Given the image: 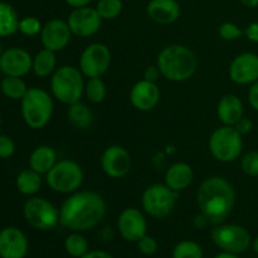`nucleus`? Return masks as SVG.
<instances>
[{
  "instance_id": "obj_1",
  "label": "nucleus",
  "mask_w": 258,
  "mask_h": 258,
  "mask_svg": "<svg viewBox=\"0 0 258 258\" xmlns=\"http://www.w3.org/2000/svg\"><path fill=\"white\" fill-rule=\"evenodd\" d=\"M107 203L101 194L92 190H77L70 194L59 209V223L72 232H86L102 222Z\"/></svg>"
},
{
  "instance_id": "obj_2",
  "label": "nucleus",
  "mask_w": 258,
  "mask_h": 258,
  "mask_svg": "<svg viewBox=\"0 0 258 258\" xmlns=\"http://www.w3.org/2000/svg\"><path fill=\"white\" fill-rule=\"evenodd\" d=\"M199 212L207 217L209 223L217 226L228 218L236 204L233 185L223 176H209L199 185L197 191Z\"/></svg>"
},
{
  "instance_id": "obj_3",
  "label": "nucleus",
  "mask_w": 258,
  "mask_h": 258,
  "mask_svg": "<svg viewBox=\"0 0 258 258\" xmlns=\"http://www.w3.org/2000/svg\"><path fill=\"white\" fill-rule=\"evenodd\" d=\"M156 66L161 76L171 82H184L193 77L198 59L193 50L183 44H170L160 50Z\"/></svg>"
},
{
  "instance_id": "obj_4",
  "label": "nucleus",
  "mask_w": 258,
  "mask_h": 258,
  "mask_svg": "<svg viewBox=\"0 0 258 258\" xmlns=\"http://www.w3.org/2000/svg\"><path fill=\"white\" fill-rule=\"evenodd\" d=\"M85 76L80 68L73 66H60L50 76V92L63 105H73L85 95Z\"/></svg>"
},
{
  "instance_id": "obj_5",
  "label": "nucleus",
  "mask_w": 258,
  "mask_h": 258,
  "mask_svg": "<svg viewBox=\"0 0 258 258\" xmlns=\"http://www.w3.org/2000/svg\"><path fill=\"white\" fill-rule=\"evenodd\" d=\"M22 117L33 130H40L49 123L54 111L53 98L45 90L29 87L24 97L20 100Z\"/></svg>"
},
{
  "instance_id": "obj_6",
  "label": "nucleus",
  "mask_w": 258,
  "mask_h": 258,
  "mask_svg": "<svg viewBox=\"0 0 258 258\" xmlns=\"http://www.w3.org/2000/svg\"><path fill=\"white\" fill-rule=\"evenodd\" d=\"M212 156L221 163H233L243 150V139L234 126H221L212 133L208 141Z\"/></svg>"
},
{
  "instance_id": "obj_7",
  "label": "nucleus",
  "mask_w": 258,
  "mask_h": 258,
  "mask_svg": "<svg viewBox=\"0 0 258 258\" xmlns=\"http://www.w3.org/2000/svg\"><path fill=\"white\" fill-rule=\"evenodd\" d=\"M83 179L85 174L80 164L70 159L57 161V164L45 174L48 186L59 194H72L80 190Z\"/></svg>"
},
{
  "instance_id": "obj_8",
  "label": "nucleus",
  "mask_w": 258,
  "mask_h": 258,
  "mask_svg": "<svg viewBox=\"0 0 258 258\" xmlns=\"http://www.w3.org/2000/svg\"><path fill=\"white\" fill-rule=\"evenodd\" d=\"M213 243L222 252L241 254L252 244V237L248 229L239 224H217L211 232Z\"/></svg>"
},
{
  "instance_id": "obj_9",
  "label": "nucleus",
  "mask_w": 258,
  "mask_h": 258,
  "mask_svg": "<svg viewBox=\"0 0 258 258\" xmlns=\"http://www.w3.org/2000/svg\"><path fill=\"white\" fill-rule=\"evenodd\" d=\"M179 198L178 191L169 188L166 184H151L144 190L141 204L146 213L153 218H165L175 208Z\"/></svg>"
},
{
  "instance_id": "obj_10",
  "label": "nucleus",
  "mask_w": 258,
  "mask_h": 258,
  "mask_svg": "<svg viewBox=\"0 0 258 258\" xmlns=\"http://www.w3.org/2000/svg\"><path fill=\"white\" fill-rule=\"evenodd\" d=\"M23 216L29 226L38 231H50L59 223V211L49 201L32 197L23 207Z\"/></svg>"
},
{
  "instance_id": "obj_11",
  "label": "nucleus",
  "mask_w": 258,
  "mask_h": 258,
  "mask_svg": "<svg viewBox=\"0 0 258 258\" xmlns=\"http://www.w3.org/2000/svg\"><path fill=\"white\" fill-rule=\"evenodd\" d=\"M110 48L103 43H91L80 57V71L87 78L102 77L111 66Z\"/></svg>"
},
{
  "instance_id": "obj_12",
  "label": "nucleus",
  "mask_w": 258,
  "mask_h": 258,
  "mask_svg": "<svg viewBox=\"0 0 258 258\" xmlns=\"http://www.w3.org/2000/svg\"><path fill=\"white\" fill-rule=\"evenodd\" d=\"M102 20L96 8L87 5V7L73 9L68 15L67 23L73 35L80 38H90L100 30Z\"/></svg>"
},
{
  "instance_id": "obj_13",
  "label": "nucleus",
  "mask_w": 258,
  "mask_h": 258,
  "mask_svg": "<svg viewBox=\"0 0 258 258\" xmlns=\"http://www.w3.org/2000/svg\"><path fill=\"white\" fill-rule=\"evenodd\" d=\"M101 168L108 178H123L127 175L131 169L130 153L123 146H108L101 155Z\"/></svg>"
},
{
  "instance_id": "obj_14",
  "label": "nucleus",
  "mask_w": 258,
  "mask_h": 258,
  "mask_svg": "<svg viewBox=\"0 0 258 258\" xmlns=\"http://www.w3.org/2000/svg\"><path fill=\"white\" fill-rule=\"evenodd\" d=\"M229 78L239 86H251L258 81V54L244 52L233 58L228 68Z\"/></svg>"
},
{
  "instance_id": "obj_15",
  "label": "nucleus",
  "mask_w": 258,
  "mask_h": 258,
  "mask_svg": "<svg viewBox=\"0 0 258 258\" xmlns=\"http://www.w3.org/2000/svg\"><path fill=\"white\" fill-rule=\"evenodd\" d=\"M33 57L27 49L20 47H10L3 50L0 57V71L5 76L24 77L32 71Z\"/></svg>"
},
{
  "instance_id": "obj_16",
  "label": "nucleus",
  "mask_w": 258,
  "mask_h": 258,
  "mask_svg": "<svg viewBox=\"0 0 258 258\" xmlns=\"http://www.w3.org/2000/svg\"><path fill=\"white\" fill-rule=\"evenodd\" d=\"M117 229L123 239L136 243L148 232L145 216L138 208H125L117 218Z\"/></svg>"
},
{
  "instance_id": "obj_17",
  "label": "nucleus",
  "mask_w": 258,
  "mask_h": 258,
  "mask_svg": "<svg viewBox=\"0 0 258 258\" xmlns=\"http://www.w3.org/2000/svg\"><path fill=\"white\" fill-rule=\"evenodd\" d=\"M72 35L67 20L52 19L43 25L40 32V42L43 48L57 53L70 44Z\"/></svg>"
},
{
  "instance_id": "obj_18",
  "label": "nucleus",
  "mask_w": 258,
  "mask_h": 258,
  "mask_svg": "<svg viewBox=\"0 0 258 258\" xmlns=\"http://www.w3.org/2000/svg\"><path fill=\"white\" fill-rule=\"evenodd\" d=\"M29 242L22 229L5 227L0 231V258H25Z\"/></svg>"
},
{
  "instance_id": "obj_19",
  "label": "nucleus",
  "mask_w": 258,
  "mask_h": 258,
  "mask_svg": "<svg viewBox=\"0 0 258 258\" xmlns=\"http://www.w3.org/2000/svg\"><path fill=\"white\" fill-rule=\"evenodd\" d=\"M160 88L155 82L141 80L130 91V102L136 110L148 112L154 110L160 102Z\"/></svg>"
},
{
  "instance_id": "obj_20",
  "label": "nucleus",
  "mask_w": 258,
  "mask_h": 258,
  "mask_svg": "<svg viewBox=\"0 0 258 258\" xmlns=\"http://www.w3.org/2000/svg\"><path fill=\"white\" fill-rule=\"evenodd\" d=\"M180 5L176 0H150L146 5V14L158 24H173L180 17Z\"/></svg>"
},
{
  "instance_id": "obj_21",
  "label": "nucleus",
  "mask_w": 258,
  "mask_h": 258,
  "mask_svg": "<svg viewBox=\"0 0 258 258\" xmlns=\"http://www.w3.org/2000/svg\"><path fill=\"white\" fill-rule=\"evenodd\" d=\"M244 115V106L241 98L233 93L224 95L217 105V116L226 126H234Z\"/></svg>"
},
{
  "instance_id": "obj_22",
  "label": "nucleus",
  "mask_w": 258,
  "mask_h": 258,
  "mask_svg": "<svg viewBox=\"0 0 258 258\" xmlns=\"http://www.w3.org/2000/svg\"><path fill=\"white\" fill-rule=\"evenodd\" d=\"M165 184L173 190L180 191L189 188L194 179V171L189 164L186 163H174L168 168L165 173Z\"/></svg>"
},
{
  "instance_id": "obj_23",
  "label": "nucleus",
  "mask_w": 258,
  "mask_h": 258,
  "mask_svg": "<svg viewBox=\"0 0 258 258\" xmlns=\"http://www.w3.org/2000/svg\"><path fill=\"white\" fill-rule=\"evenodd\" d=\"M57 164V153L52 146L40 145L29 156V168L39 174H47Z\"/></svg>"
},
{
  "instance_id": "obj_24",
  "label": "nucleus",
  "mask_w": 258,
  "mask_h": 258,
  "mask_svg": "<svg viewBox=\"0 0 258 258\" xmlns=\"http://www.w3.org/2000/svg\"><path fill=\"white\" fill-rule=\"evenodd\" d=\"M55 70H57V55L53 50L43 48L33 57L32 71L37 77H49L55 72Z\"/></svg>"
},
{
  "instance_id": "obj_25",
  "label": "nucleus",
  "mask_w": 258,
  "mask_h": 258,
  "mask_svg": "<svg viewBox=\"0 0 258 258\" xmlns=\"http://www.w3.org/2000/svg\"><path fill=\"white\" fill-rule=\"evenodd\" d=\"M42 174L37 173L30 168L20 171L15 179V185H17L18 191L27 197L35 196L42 188Z\"/></svg>"
},
{
  "instance_id": "obj_26",
  "label": "nucleus",
  "mask_w": 258,
  "mask_h": 258,
  "mask_svg": "<svg viewBox=\"0 0 258 258\" xmlns=\"http://www.w3.org/2000/svg\"><path fill=\"white\" fill-rule=\"evenodd\" d=\"M19 17L12 4L0 2V38L14 35L19 28Z\"/></svg>"
},
{
  "instance_id": "obj_27",
  "label": "nucleus",
  "mask_w": 258,
  "mask_h": 258,
  "mask_svg": "<svg viewBox=\"0 0 258 258\" xmlns=\"http://www.w3.org/2000/svg\"><path fill=\"white\" fill-rule=\"evenodd\" d=\"M67 117L71 125L78 130H86L92 125L93 113L87 105L81 101L68 106Z\"/></svg>"
},
{
  "instance_id": "obj_28",
  "label": "nucleus",
  "mask_w": 258,
  "mask_h": 258,
  "mask_svg": "<svg viewBox=\"0 0 258 258\" xmlns=\"http://www.w3.org/2000/svg\"><path fill=\"white\" fill-rule=\"evenodd\" d=\"M0 90L5 97L10 100H22L28 92L29 87L27 86L23 77L15 76H5L0 82Z\"/></svg>"
},
{
  "instance_id": "obj_29",
  "label": "nucleus",
  "mask_w": 258,
  "mask_h": 258,
  "mask_svg": "<svg viewBox=\"0 0 258 258\" xmlns=\"http://www.w3.org/2000/svg\"><path fill=\"white\" fill-rule=\"evenodd\" d=\"M64 251L73 258H81L85 256L88 249V242L81 232H72L64 239Z\"/></svg>"
},
{
  "instance_id": "obj_30",
  "label": "nucleus",
  "mask_w": 258,
  "mask_h": 258,
  "mask_svg": "<svg viewBox=\"0 0 258 258\" xmlns=\"http://www.w3.org/2000/svg\"><path fill=\"white\" fill-rule=\"evenodd\" d=\"M85 96L91 103H101L107 96V87L101 77L88 78L85 83Z\"/></svg>"
},
{
  "instance_id": "obj_31",
  "label": "nucleus",
  "mask_w": 258,
  "mask_h": 258,
  "mask_svg": "<svg viewBox=\"0 0 258 258\" xmlns=\"http://www.w3.org/2000/svg\"><path fill=\"white\" fill-rule=\"evenodd\" d=\"M203 256L201 244L190 239L180 241L173 249V258H203Z\"/></svg>"
},
{
  "instance_id": "obj_32",
  "label": "nucleus",
  "mask_w": 258,
  "mask_h": 258,
  "mask_svg": "<svg viewBox=\"0 0 258 258\" xmlns=\"http://www.w3.org/2000/svg\"><path fill=\"white\" fill-rule=\"evenodd\" d=\"M122 0H98L96 10L103 20H113L122 13Z\"/></svg>"
},
{
  "instance_id": "obj_33",
  "label": "nucleus",
  "mask_w": 258,
  "mask_h": 258,
  "mask_svg": "<svg viewBox=\"0 0 258 258\" xmlns=\"http://www.w3.org/2000/svg\"><path fill=\"white\" fill-rule=\"evenodd\" d=\"M43 29V25L40 20L37 17H24L19 20V28L18 32L22 33L23 35L27 37H35V35L40 34Z\"/></svg>"
},
{
  "instance_id": "obj_34",
  "label": "nucleus",
  "mask_w": 258,
  "mask_h": 258,
  "mask_svg": "<svg viewBox=\"0 0 258 258\" xmlns=\"http://www.w3.org/2000/svg\"><path fill=\"white\" fill-rule=\"evenodd\" d=\"M241 169L246 175L258 176V150L248 151L242 156Z\"/></svg>"
},
{
  "instance_id": "obj_35",
  "label": "nucleus",
  "mask_w": 258,
  "mask_h": 258,
  "mask_svg": "<svg viewBox=\"0 0 258 258\" xmlns=\"http://www.w3.org/2000/svg\"><path fill=\"white\" fill-rule=\"evenodd\" d=\"M218 34L222 39L229 42V40H237L238 38H241L242 35H244V32L234 23L226 22L219 25Z\"/></svg>"
},
{
  "instance_id": "obj_36",
  "label": "nucleus",
  "mask_w": 258,
  "mask_h": 258,
  "mask_svg": "<svg viewBox=\"0 0 258 258\" xmlns=\"http://www.w3.org/2000/svg\"><path fill=\"white\" fill-rule=\"evenodd\" d=\"M136 243H138L139 251L143 254H145V256H153L158 251V242H156V239L154 237L148 236V234H145L143 238L139 239Z\"/></svg>"
},
{
  "instance_id": "obj_37",
  "label": "nucleus",
  "mask_w": 258,
  "mask_h": 258,
  "mask_svg": "<svg viewBox=\"0 0 258 258\" xmlns=\"http://www.w3.org/2000/svg\"><path fill=\"white\" fill-rule=\"evenodd\" d=\"M15 153V143L8 135L0 134V159H9Z\"/></svg>"
},
{
  "instance_id": "obj_38",
  "label": "nucleus",
  "mask_w": 258,
  "mask_h": 258,
  "mask_svg": "<svg viewBox=\"0 0 258 258\" xmlns=\"http://www.w3.org/2000/svg\"><path fill=\"white\" fill-rule=\"evenodd\" d=\"M234 128H236L242 136H244L247 135V134L251 133L252 128H253V122H252V120H249V118L244 117L243 116V117H242L241 120L234 125Z\"/></svg>"
},
{
  "instance_id": "obj_39",
  "label": "nucleus",
  "mask_w": 258,
  "mask_h": 258,
  "mask_svg": "<svg viewBox=\"0 0 258 258\" xmlns=\"http://www.w3.org/2000/svg\"><path fill=\"white\" fill-rule=\"evenodd\" d=\"M248 103L258 112V81L252 83L248 90Z\"/></svg>"
},
{
  "instance_id": "obj_40",
  "label": "nucleus",
  "mask_w": 258,
  "mask_h": 258,
  "mask_svg": "<svg viewBox=\"0 0 258 258\" xmlns=\"http://www.w3.org/2000/svg\"><path fill=\"white\" fill-rule=\"evenodd\" d=\"M161 73L160 71H159L158 66H149V67L145 68V71H144V80L146 81H150V82H155L156 81L160 78Z\"/></svg>"
},
{
  "instance_id": "obj_41",
  "label": "nucleus",
  "mask_w": 258,
  "mask_h": 258,
  "mask_svg": "<svg viewBox=\"0 0 258 258\" xmlns=\"http://www.w3.org/2000/svg\"><path fill=\"white\" fill-rule=\"evenodd\" d=\"M243 32H244V37H246L249 42L258 44V22L251 23V24H249Z\"/></svg>"
},
{
  "instance_id": "obj_42",
  "label": "nucleus",
  "mask_w": 258,
  "mask_h": 258,
  "mask_svg": "<svg viewBox=\"0 0 258 258\" xmlns=\"http://www.w3.org/2000/svg\"><path fill=\"white\" fill-rule=\"evenodd\" d=\"M81 258H113L112 254L103 249H93V251H88L85 256Z\"/></svg>"
},
{
  "instance_id": "obj_43",
  "label": "nucleus",
  "mask_w": 258,
  "mask_h": 258,
  "mask_svg": "<svg viewBox=\"0 0 258 258\" xmlns=\"http://www.w3.org/2000/svg\"><path fill=\"white\" fill-rule=\"evenodd\" d=\"M193 224H194V227H196V228L203 229V228H206V227H208V224H211V223H209V221L207 219L206 216H203L202 213H199V214H197L196 217H194Z\"/></svg>"
},
{
  "instance_id": "obj_44",
  "label": "nucleus",
  "mask_w": 258,
  "mask_h": 258,
  "mask_svg": "<svg viewBox=\"0 0 258 258\" xmlns=\"http://www.w3.org/2000/svg\"><path fill=\"white\" fill-rule=\"evenodd\" d=\"M91 2H92V0H64L66 4L70 5V7L73 8V9L87 7V5H90Z\"/></svg>"
},
{
  "instance_id": "obj_45",
  "label": "nucleus",
  "mask_w": 258,
  "mask_h": 258,
  "mask_svg": "<svg viewBox=\"0 0 258 258\" xmlns=\"http://www.w3.org/2000/svg\"><path fill=\"white\" fill-rule=\"evenodd\" d=\"M239 2H241L244 7L251 8V9L258 7V0H239Z\"/></svg>"
},
{
  "instance_id": "obj_46",
  "label": "nucleus",
  "mask_w": 258,
  "mask_h": 258,
  "mask_svg": "<svg viewBox=\"0 0 258 258\" xmlns=\"http://www.w3.org/2000/svg\"><path fill=\"white\" fill-rule=\"evenodd\" d=\"M214 258H241L238 254H234V253H229V252H219L218 254H216Z\"/></svg>"
},
{
  "instance_id": "obj_47",
  "label": "nucleus",
  "mask_w": 258,
  "mask_h": 258,
  "mask_svg": "<svg viewBox=\"0 0 258 258\" xmlns=\"http://www.w3.org/2000/svg\"><path fill=\"white\" fill-rule=\"evenodd\" d=\"M251 247H252V249H253V251H254V253L258 254V236L254 239H252Z\"/></svg>"
},
{
  "instance_id": "obj_48",
  "label": "nucleus",
  "mask_w": 258,
  "mask_h": 258,
  "mask_svg": "<svg viewBox=\"0 0 258 258\" xmlns=\"http://www.w3.org/2000/svg\"><path fill=\"white\" fill-rule=\"evenodd\" d=\"M2 53H3V45H2V42H0V57H2Z\"/></svg>"
},
{
  "instance_id": "obj_49",
  "label": "nucleus",
  "mask_w": 258,
  "mask_h": 258,
  "mask_svg": "<svg viewBox=\"0 0 258 258\" xmlns=\"http://www.w3.org/2000/svg\"><path fill=\"white\" fill-rule=\"evenodd\" d=\"M0 128H2V116H0Z\"/></svg>"
}]
</instances>
